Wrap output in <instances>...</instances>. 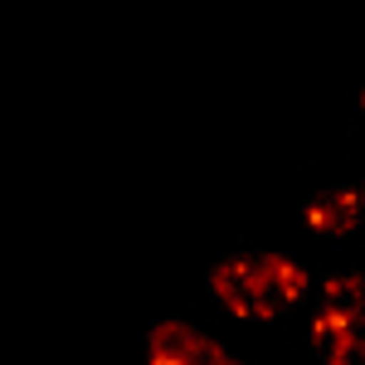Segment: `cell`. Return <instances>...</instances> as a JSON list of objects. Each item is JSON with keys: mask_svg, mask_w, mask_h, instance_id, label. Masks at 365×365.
I'll return each mask as SVG.
<instances>
[{"mask_svg": "<svg viewBox=\"0 0 365 365\" xmlns=\"http://www.w3.org/2000/svg\"><path fill=\"white\" fill-rule=\"evenodd\" d=\"M210 292L215 302L229 307L234 317H244L253 327H268L297 307L312 292V273L297 253L287 249H268V244H239L225 249L210 263Z\"/></svg>", "mask_w": 365, "mask_h": 365, "instance_id": "1", "label": "cell"}, {"mask_svg": "<svg viewBox=\"0 0 365 365\" xmlns=\"http://www.w3.org/2000/svg\"><path fill=\"white\" fill-rule=\"evenodd\" d=\"M307 346L317 365H365V273L322 278L307 317Z\"/></svg>", "mask_w": 365, "mask_h": 365, "instance_id": "2", "label": "cell"}, {"mask_svg": "<svg viewBox=\"0 0 365 365\" xmlns=\"http://www.w3.org/2000/svg\"><path fill=\"white\" fill-rule=\"evenodd\" d=\"M141 351H146V365H244L225 341H215L210 331L180 317H151Z\"/></svg>", "mask_w": 365, "mask_h": 365, "instance_id": "3", "label": "cell"}, {"mask_svg": "<svg viewBox=\"0 0 365 365\" xmlns=\"http://www.w3.org/2000/svg\"><path fill=\"white\" fill-rule=\"evenodd\" d=\"M302 220L317 239H356L365 225V185L356 180H336V185H322L317 195L307 200V210H302Z\"/></svg>", "mask_w": 365, "mask_h": 365, "instance_id": "4", "label": "cell"}, {"mask_svg": "<svg viewBox=\"0 0 365 365\" xmlns=\"http://www.w3.org/2000/svg\"><path fill=\"white\" fill-rule=\"evenodd\" d=\"M361 117H365V83H361Z\"/></svg>", "mask_w": 365, "mask_h": 365, "instance_id": "5", "label": "cell"}]
</instances>
